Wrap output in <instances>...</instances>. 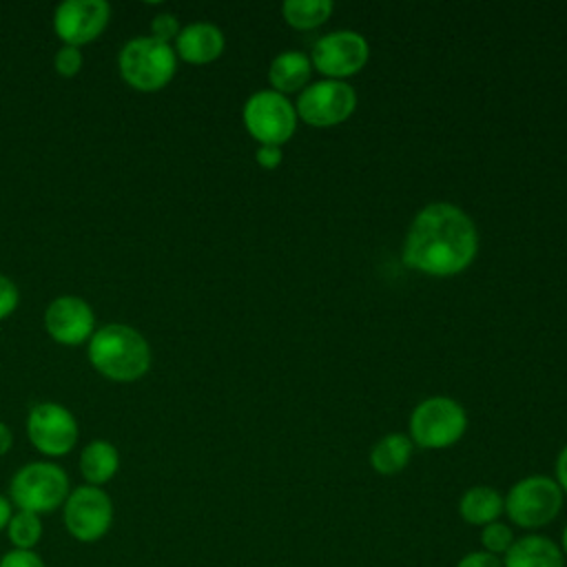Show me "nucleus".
Returning <instances> with one entry per match:
<instances>
[{
	"label": "nucleus",
	"mask_w": 567,
	"mask_h": 567,
	"mask_svg": "<svg viewBox=\"0 0 567 567\" xmlns=\"http://www.w3.org/2000/svg\"><path fill=\"white\" fill-rule=\"evenodd\" d=\"M476 252L474 219L456 204L432 202L410 221L401 257L408 268L423 275L454 277L476 259Z\"/></svg>",
	"instance_id": "1"
},
{
	"label": "nucleus",
	"mask_w": 567,
	"mask_h": 567,
	"mask_svg": "<svg viewBox=\"0 0 567 567\" xmlns=\"http://www.w3.org/2000/svg\"><path fill=\"white\" fill-rule=\"evenodd\" d=\"M91 365L111 381H135L151 368V346L131 326L109 323L89 339Z\"/></svg>",
	"instance_id": "2"
},
{
	"label": "nucleus",
	"mask_w": 567,
	"mask_h": 567,
	"mask_svg": "<svg viewBox=\"0 0 567 567\" xmlns=\"http://www.w3.org/2000/svg\"><path fill=\"white\" fill-rule=\"evenodd\" d=\"M503 498V514L507 520L520 529L536 532L556 520L563 509L565 494L560 492L554 476L529 474L518 478Z\"/></svg>",
	"instance_id": "3"
},
{
	"label": "nucleus",
	"mask_w": 567,
	"mask_h": 567,
	"mask_svg": "<svg viewBox=\"0 0 567 567\" xmlns=\"http://www.w3.org/2000/svg\"><path fill=\"white\" fill-rule=\"evenodd\" d=\"M69 492L66 472L51 461L27 463L9 481V501L13 507L38 516L62 507Z\"/></svg>",
	"instance_id": "4"
},
{
	"label": "nucleus",
	"mask_w": 567,
	"mask_h": 567,
	"mask_svg": "<svg viewBox=\"0 0 567 567\" xmlns=\"http://www.w3.org/2000/svg\"><path fill=\"white\" fill-rule=\"evenodd\" d=\"M117 69L122 80L135 91L153 93L164 89L177 69V53L171 44L148 38L128 40L120 55Z\"/></svg>",
	"instance_id": "5"
},
{
	"label": "nucleus",
	"mask_w": 567,
	"mask_h": 567,
	"mask_svg": "<svg viewBox=\"0 0 567 567\" xmlns=\"http://www.w3.org/2000/svg\"><path fill=\"white\" fill-rule=\"evenodd\" d=\"M410 439L421 450H445L467 430L465 408L452 396H427L410 414Z\"/></svg>",
	"instance_id": "6"
},
{
	"label": "nucleus",
	"mask_w": 567,
	"mask_h": 567,
	"mask_svg": "<svg viewBox=\"0 0 567 567\" xmlns=\"http://www.w3.org/2000/svg\"><path fill=\"white\" fill-rule=\"evenodd\" d=\"M113 501L95 485H78L62 505V523L71 538L91 545L102 540L113 527Z\"/></svg>",
	"instance_id": "7"
},
{
	"label": "nucleus",
	"mask_w": 567,
	"mask_h": 567,
	"mask_svg": "<svg viewBox=\"0 0 567 567\" xmlns=\"http://www.w3.org/2000/svg\"><path fill=\"white\" fill-rule=\"evenodd\" d=\"M241 120L252 140H257L259 144L281 146L295 135L299 117L288 95L264 89L246 100Z\"/></svg>",
	"instance_id": "8"
},
{
	"label": "nucleus",
	"mask_w": 567,
	"mask_h": 567,
	"mask_svg": "<svg viewBox=\"0 0 567 567\" xmlns=\"http://www.w3.org/2000/svg\"><path fill=\"white\" fill-rule=\"evenodd\" d=\"M310 64L326 80H343L357 75L370 58L368 40L352 29L330 31L315 40L310 49Z\"/></svg>",
	"instance_id": "9"
},
{
	"label": "nucleus",
	"mask_w": 567,
	"mask_h": 567,
	"mask_svg": "<svg viewBox=\"0 0 567 567\" xmlns=\"http://www.w3.org/2000/svg\"><path fill=\"white\" fill-rule=\"evenodd\" d=\"M357 109V91L343 80L310 82L297 97V117L315 128H328L346 122Z\"/></svg>",
	"instance_id": "10"
},
{
	"label": "nucleus",
	"mask_w": 567,
	"mask_h": 567,
	"mask_svg": "<svg viewBox=\"0 0 567 567\" xmlns=\"http://www.w3.org/2000/svg\"><path fill=\"white\" fill-rule=\"evenodd\" d=\"M27 436L44 456H64L78 443V421L60 403H35L27 416Z\"/></svg>",
	"instance_id": "11"
},
{
	"label": "nucleus",
	"mask_w": 567,
	"mask_h": 567,
	"mask_svg": "<svg viewBox=\"0 0 567 567\" xmlns=\"http://www.w3.org/2000/svg\"><path fill=\"white\" fill-rule=\"evenodd\" d=\"M111 7L104 0H64L53 13V29L69 47L93 42L109 24Z\"/></svg>",
	"instance_id": "12"
},
{
	"label": "nucleus",
	"mask_w": 567,
	"mask_h": 567,
	"mask_svg": "<svg viewBox=\"0 0 567 567\" xmlns=\"http://www.w3.org/2000/svg\"><path fill=\"white\" fill-rule=\"evenodd\" d=\"M95 315L91 306L75 295L55 297L44 310L49 337L62 346H80L93 337Z\"/></svg>",
	"instance_id": "13"
},
{
	"label": "nucleus",
	"mask_w": 567,
	"mask_h": 567,
	"mask_svg": "<svg viewBox=\"0 0 567 567\" xmlns=\"http://www.w3.org/2000/svg\"><path fill=\"white\" fill-rule=\"evenodd\" d=\"M226 47L221 29L213 22H190L175 38V53L188 64L215 62Z\"/></svg>",
	"instance_id": "14"
},
{
	"label": "nucleus",
	"mask_w": 567,
	"mask_h": 567,
	"mask_svg": "<svg viewBox=\"0 0 567 567\" xmlns=\"http://www.w3.org/2000/svg\"><path fill=\"white\" fill-rule=\"evenodd\" d=\"M501 560L503 567H565L558 543L536 532L516 538Z\"/></svg>",
	"instance_id": "15"
},
{
	"label": "nucleus",
	"mask_w": 567,
	"mask_h": 567,
	"mask_svg": "<svg viewBox=\"0 0 567 567\" xmlns=\"http://www.w3.org/2000/svg\"><path fill=\"white\" fill-rule=\"evenodd\" d=\"M312 71L315 69L306 53L281 51L279 55L272 58L268 66V82H270V89L281 95L301 93L308 86Z\"/></svg>",
	"instance_id": "16"
},
{
	"label": "nucleus",
	"mask_w": 567,
	"mask_h": 567,
	"mask_svg": "<svg viewBox=\"0 0 567 567\" xmlns=\"http://www.w3.org/2000/svg\"><path fill=\"white\" fill-rule=\"evenodd\" d=\"M505 509L503 494L492 485H472L458 498V516L463 523L485 527L501 520Z\"/></svg>",
	"instance_id": "17"
},
{
	"label": "nucleus",
	"mask_w": 567,
	"mask_h": 567,
	"mask_svg": "<svg viewBox=\"0 0 567 567\" xmlns=\"http://www.w3.org/2000/svg\"><path fill=\"white\" fill-rule=\"evenodd\" d=\"M120 470V452L113 443L104 439H95L84 445L80 454V474L86 485L102 487L106 485Z\"/></svg>",
	"instance_id": "18"
},
{
	"label": "nucleus",
	"mask_w": 567,
	"mask_h": 567,
	"mask_svg": "<svg viewBox=\"0 0 567 567\" xmlns=\"http://www.w3.org/2000/svg\"><path fill=\"white\" fill-rule=\"evenodd\" d=\"M412 452H414V443L408 434L390 432L372 445L370 465L381 476H394L408 467Z\"/></svg>",
	"instance_id": "19"
},
{
	"label": "nucleus",
	"mask_w": 567,
	"mask_h": 567,
	"mask_svg": "<svg viewBox=\"0 0 567 567\" xmlns=\"http://www.w3.org/2000/svg\"><path fill=\"white\" fill-rule=\"evenodd\" d=\"M334 11L332 0H286L281 13L286 24L299 31H310L321 27Z\"/></svg>",
	"instance_id": "20"
},
{
	"label": "nucleus",
	"mask_w": 567,
	"mask_h": 567,
	"mask_svg": "<svg viewBox=\"0 0 567 567\" xmlns=\"http://www.w3.org/2000/svg\"><path fill=\"white\" fill-rule=\"evenodd\" d=\"M7 538L11 543V549H35L42 540V518L33 512L16 509L9 525H7Z\"/></svg>",
	"instance_id": "21"
},
{
	"label": "nucleus",
	"mask_w": 567,
	"mask_h": 567,
	"mask_svg": "<svg viewBox=\"0 0 567 567\" xmlns=\"http://www.w3.org/2000/svg\"><path fill=\"white\" fill-rule=\"evenodd\" d=\"M516 540L512 527L503 520H494L485 527H481V549L503 558L505 551L512 547V543Z\"/></svg>",
	"instance_id": "22"
},
{
	"label": "nucleus",
	"mask_w": 567,
	"mask_h": 567,
	"mask_svg": "<svg viewBox=\"0 0 567 567\" xmlns=\"http://www.w3.org/2000/svg\"><path fill=\"white\" fill-rule=\"evenodd\" d=\"M55 71L62 75V78H73L80 69H82V51L78 47H69L64 44L58 53H55Z\"/></svg>",
	"instance_id": "23"
},
{
	"label": "nucleus",
	"mask_w": 567,
	"mask_h": 567,
	"mask_svg": "<svg viewBox=\"0 0 567 567\" xmlns=\"http://www.w3.org/2000/svg\"><path fill=\"white\" fill-rule=\"evenodd\" d=\"M179 35V22L173 13H157L151 22V38L171 44Z\"/></svg>",
	"instance_id": "24"
},
{
	"label": "nucleus",
	"mask_w": 567,
	"mask_h": 567,
	"mask_svg": "<svg viewBox=\"0 0 567 567\" xmlns=\"http://www.w3.org/2000/svg\"><path fill=\"white\" fill-rule=\"evenodd\" d=\"M0 567H47L35 549H9L0 558Z\"/></svg>",
	"instance_id": "25"
},
{
	"label": "nucleus",
	"mask_w": 567,
	"mask_h": 567,
	"mask_svg": "<svg viewBox=\"0 0 567 567\" xmlns=\"http://www.w3.org/2000/svg\"><path fill=\"white\" fill-rule=\"evenodd\" d=\"M18 301H20L18 286L7 275H0V321L7 319L18 308Z\"/></svg>",
	"instance_id": "26"
},
{
	"label": "nucleus",
	"mask_w": 567,
	"mask_h": 567,
	"mask_svg": "<svg viewBox=\"0 0 567 567\" xmlns=\"http://www.w3.org/2000/svg\"><path fill=\"white\" fill-rule=\"evenodd\" d=\"M454 567H503V560L485 549H474L463 554Z\"/></svg>",
	"instance_id": "27"
},
{
	"label": "nucleus",
	"mask_w": 567,
	"mask_h": 567,
	"mask_svg": "<svg viewBox=\"0 0 567 567\" xmlns=\"http://www.w3.org/2000/svg\"><path fill=\"white\" fill-rule=\"evenodd\" d=\"M255 159L261 168L266 171H272L281 164L284 159V153H281V146H272V144H259L257 151H255Z\"/></svg>",
	"instance_id": "28"
},
{
	"label": "nucleus",
	"mask_w": 567,
	"mask_h": 567,
	"mask_svg": "<svg viewBox=\"0 0 567 567\" xmlns=\"http://www.w3.org/2000/svg\"><path fill=\"white\" fill-rule=\"evenodd\" d=\"M554 481L558 483L560 492L567 496V445H563V450L556 456L554 463Z\"/></svg>",
	"instance_id": "29"
},
{
	"label": "nucleus",
	"mask_w": 567,
	"mask_h": 567,
	"mask_svg": "<svg viewBox=\"0 0 567 567\" xmlns=\"http://www.w3.org/2000/svg\"><path fill=\"white\" fill-rule=\"evenodd\" d=\"M13 503L9 501V496H4V494H0V532H4L7 529V525H9V520H11V516H13Z\"/></svg>",
	"instance_id": "30"
},
{
	"label": "nucleus",
	"mask_w": 567,
	"mask_h": 567,
	"mask_svg": "<svg viewBox=\"0 0 567 567\" xmlns=\"http://www.w3.org/2000/svg\"><path fill=\"white\" fill-rule=\"evenodd\" d=\"M11 445H13V434H11L9 425L0 421V456H4L11 450Z\"/></svg>",
	"instance_id": "31"
},
{
	"label": "nucleus",
	"mask_w": 567,
	"mask_h": 567,
	"mask_svg": "<svg viewBox=\"0 0 567 567\" xmlns=\"http://www.w3.org/2000/svg\"><path fill=\"white\" fill-rule=\"evenodd\" d=\"M558 547H560V551H563V556H565V560H567V523H565V527H563V532H560Z\"/></svg>",
	"instance_id": "32"
}]
</instances>
